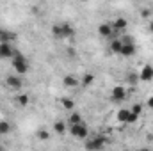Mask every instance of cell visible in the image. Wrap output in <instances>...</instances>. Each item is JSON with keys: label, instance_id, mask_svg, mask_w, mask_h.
<instances>
[{"label": "cell", "instance_id": "6da1fadb", "mask_svg": "<svg viewBox=\"0 0 153 151\" xmlns=\"http://www.w3.org/2000/svg\"><path fill=\"white\" fill-rule=\"evenodd\" d=\"M52 34L57 39H70V38H73L75 30H73V27H71L70 23L59 21V23H55V25L52 27Z\"/></svg>", "mask_w": 153, "mask_h": 151}, {"label": "cell", "instance_id": "7a4b0ae2", "mask_svg": "<svg viewBox=\"0 0 153 151\" xmlns=\"http://www.w3.org/2000/svg\"><path fill=\"white\" fill-rule=\"evenodd\" d=\"M13 68H14V71H16V75H25L27 71H29V61L20 53V52H16L14 53V57H13Z\"/></svg>", "mask_w": 153, "mask_h": 151}, {"label": "cell", "instance_id": "3957f363", "mask_svg": "<svg viewBox=\"0 0 153 151\" xmlns=\"http://www.w3.org/2000/svg\"><path fill=\"white\" fill-rule=\"evenodd\" d=\"M107 142H109L107 137L98 135V137H93V139H89V141L85 142V150L87 151H102L103 148H105Z\"/></svg>", "mask_w": 153, "mask_h": 151}, {"label": "cell", "instance_id": "277c9868", "mask_svg": "<svg viewBox=\"0 0 153 151\" xmlns=\"http://www.w3.org/2000/svg\"><path fill=\"white\" fill-rule=\"evenodd\" d=\"M70 133L75 137V139H87V135H89V128H87V124L82 121V123H78V124H73V126H70Z\"/></svg>", "mask_w": 153, "mask_h": 151}, {"label": "cell", "instance_id": "5b68a950", "mask_svg": "<svg viewBox=\"0 0 153 151\" xmlns=\"http://www.w3.org/2000/svg\"><path fill=\"white\" fill-rule=\"evenodd\" d=\"M5 85L9 89H13V91H20L23 87V78L20 75H9L5 78Z\"/></svg>", "mask_w": 153, "mask_h": 151}, {"label": "cell", "instance_id": "8992f818", "mask_svg": "<svg viewBox=\"0 0 153 151\" xmlns=\"http://www.w3.org/2000/svg\"><path fill=\"white\" fill-rule=\"evenodd\" d=\"M111 100L116 101V103L126 100V89H125V85H116L114 89H112V93H111Z\"/></svg>", "mask_w": 153, "mask_h": 151}, {"label": "cell", "instance_id": "52a82bcc", "mask_svg": "<svg viewBox=\"0 0 153 151\" xmlns=\"http://www.w3.org/2000/svg\"><path fill=\"white\" fill-rule=\"evenodd\" d=\"M14 48L13 44H7V43H0V59H13L14 57Z\"/></svg>", "mask_w": 153, "mask_h": 151}, {"label": "cell", "instance_id": "ba28073f", "mask_svg": "<svg viewBox=\"0 0 153 151\" xmlns=\"http://www.w3.org/2000/svg\"><path fill=\"white\" fill-rule=\"evenodd\" d=\"M139 78H141L143 82H152L153 80V66L152 64H144V66H143V70H141V73H139Z\"/></svg>", "mask_w": 153, "mask_h": 151}, {"label": "cell", "instance_id": "9c48e42d", "mask_svg": "<svg viewBox=\"0 0 153 151\" xmlns=\"http://www.w3.org/2000/svg\"><path fill=\"white\" fill-rule=\"evenodd\" d=\"M98 32H100L102 38H111V36L114 34V30H112V23H100Z\"/></svg>", "mask_w": 153, "mask_h": 151}, {"label": "cell", "instance_id": "30bf717a", "mask_svg": "<svg viewBox=\"0 0 153 151\" xmlns=\"http://www.w3.org/2000/svg\"><path fill=\"white\" fill-rule=\"evenodd\" d=\"M135 53V43H123V48H121V53L123 57H132Z\"/></svg>", "mask_w": 153, "mask_h": 151}, {"label": "cell", "instance_id": "8fae6325", "mask_svg": "<svg viewBox=\"0 0 153 151\" xmlns=\"http://www.w3.org/2000/svg\"><path fill=\"white\" fill-rule=\"evenodd\" d=\"M126 25H128V21H126L125 18H116L114 23H112V30H114V34L116 32H123V30L126 29Z\"/></svg>", "mask_w": 153, "mask_h": 151}, {"label": "cell", "instance_id": "7c38bea8", "mask_svg": "<svg viewBox=\"0 0 153 151\" xmlns=\"http://www.w3.org/2000/svg\"><path fill=\"white\" fill-rule=\"evenodd\" d=\"M16 34L14 32H11V30H4L2 29V36H0V43H7V44H11L13 41H16Z\"/></svg>", "mask_w": 153, "mask_h": 151}, {"label": "cell", "instance_id": "4fadbf2b", "mask_svg": "<svg viewBox=\"0 0 153 151\" xmlns=\"http://www.w3.org/2000/svg\"><path fill=\"white\" fill-rule=\"evenodd\" d=\"M62 85H64V87H68V89H73V87L78 85V78L73 76V75H66L64 78H62Z\"/></svg>", "mask_w": 153, "mask_h": 151}, {"label": "cell", "instance_id": "5bb4252c", "mask_svg": "<svg viewBox=\"0 0 153 151\" xmlns=\"http://www.w3.org/2000/svg\"><path fill=\"white\" fill-rule=\"evenodd\" d=\"M117 121L119 123H125V124H128L130 123V109H121L119 112H117Z\"/></svg>", "mask_w": 153, "mask_h": 151}, {"label": "cell", "instance_id": "9a60e30c", "mask_svg": "<svg viewBox=\"0 0 153 151\" xmlns=\"http://www.w3.org/2000/svg\"><path fill=\"white\" fill-rule=\"evenodd\" d=\"M121 48H123V43H121V39L119 38H114L112 41H111V52L112 53H121Z\"/></svg>", "mask_w": 153, "mask_h": 151}, {"label": "cell", "instance_id": "2e32d148", "mask_svg": "<svg viewBox=\"0 0 153 151\" xmlns=\"http://www.w3.org/2000/svg\"><path fill=\"white\" fill-rule=\"evenodd\" d=\"M11 123L9 121H5V119H2L0 121V135H7V133H11Z\"/></svg>", "mask_w": 153, "mask_h": 151}, {"label": "cell", "instance_id": "e0dca14e", "mask_svg": "<svg viewBox=\"0 0 153 151\" xmlns=\"http://www.w3.org/2000/svg\"><path fill=\"white\" fill-rule=\"evenodd\" d=\"M53 132L59 133V135H62V133L66 132V123H64V121H55V123H53Z\"/></svg>", "mask_w": 153, "mask_h": 151}, {"label": "cell", "instance_id": "ac0fdd59", "mask_svg": "<svg viewBox=\"0 0 153 151\" xmlns=\"http://www.w3.org/2000/svg\"><path fill=\"white\" fill-rule=\"evenodd\" d=\"M93 82H94V75H93V73H85L84 78H82V82H80V85H82V87H89Z\"/></svg>", "mask_w": 153, "mask_h": 151}, {"label": "cell", "instance_id": "d6986e66", "mask_svg": "<svg viewBox=\"0 0 153 151\" xmlns=\"http://www.w3.org/2000/svg\"><path fill=\"white\" fill-rule=\"evenodd\" d=\"M61 103H62V107H64L66 110H73V109H75V101H73L71 98H62Z\"/></svg>", "mask_w": 153, "mask_h": 151}, {"label": "cell", "instance_id": "ffe728a7", "mask_svg": "<svg viewBox=\"0 0 153 151\" xmlns=\"http://www.w3.org/2000/svg\"><path fill=\"white\" fill-rule=\"evenodd\" d=\"M14 100H16V103H18V105H22V107L29 105V96H27V94H18Z\"/></svg>", "mask_w": 153, "mask_h": 151}, {"label": "cell", "instance_id": "44dd1931", "mask_svg": "<svg viewBox=\"0 0 153 151\" xmlns=\"http://www.w3.org/2000/svg\"><path fill=\"white\" fill-rule=\"evenodd\" d=\"M78 123H82V115L78 112H73L70 115V126H73V124H78Z\"/></svg>", "mask_w": 153, "mask_h": 151}, {"label": "cell", "instance_id": "7402d4cb", "mask_svg": "<svg viewBox=\"0 0 153 151\" xmlns=\"http://www.w3.org/2000/svg\"><path fill=\"white\" fill-rule=\"evenodd\" d=\"M130 112L134 114L135 117H139L141 112H143V105H141V103H134V105H132V109H130Z\"/></svg>", "mask_w": 153, "mask_h": 151}, {"label": "cell", "instance_id": "603a6c76", "mask_svg": "<svg viewBox=\"0 0 153 151\" xmlns=\"http://www.w3.org/2000/svg\"><path fill=\"white\" fill-rule=\"evenodd\" d=\"M38 137H39V141H48L50 133H48L46 130H39V132H38Z\"/></svg>", "mask_w": 153, "mask_h": 151}, {"label": "cell", "instance_id": "cb8c5ba5", "mask_svg": "<svg viewBox=\"0 0 153 151\" xmlns=\"http://www.w3.org/2000/svg\"><path fill=\"white\" fill-rule=\"evenodd\" d=\"M128 82H130L132 85H135V82H137V78H135V75H128Z\"/></svg>", "mask_w": 153, "mask_h": 151}, {"label": "cell", "instance_id": "d4e9b609", "mask_svg": "<svg viewBox=\"0 0 153 151\" xmlns=\"http://www.w3.org/2000/svg\"><path fill=\"white\" fill-rule=\"evenodd\" d=\"M148 107H150V109H153V96H150V98H148Z\"/></svg>", "mask_w": 153, "mask_h": 151}, {"label": "cell", "instance_id": "484cf974", "mask_svg": "<svg viewBox=\"0 0 153 151\" xmlns=\"http://www.w3.org/2000/svg\"><path fill=\"white\" fill-rule=\"evenodd\" d=\"M137 151H152V150H150V148H139Z\"/></svg>", "mask_w": 153, "mask_h": 151}, {"label": "cell", "instance_id": "4316f807", "mask_svg": "<svg viewBox=\"0 0 153 151\" xmlns=\"http://www.w3.org/2000/svg\"><path fill=\"white\" fill-rule=\"evenodd\" d=\"M150 30H152V32H153V21H152V23H150Z\"/></svg>", "mask_w": 153, "mask_h": 151}, {"label": "cell", "instance_id": "83f0119b", "mask_svg": "<svg viewBox=\"0 0 153 151\" xmlns=\"http://www.w3.org/2000/svg\"><path fill=\"white\" fill-rule=\"evenodd\" d=\"M0 151H4V148H2V146H0Z\"/></svg>", "mask_w": 153, "mask_h": 151}, {"label": "cell", "instance_id": "f1b7e54d", "mask_svg": "<svg viewBox=\"0 0 153 151\" xmlns=\"http://www.w3.org/2000/svg\"><path fill=\"white\" fill-rule=\"evenodd\" d=\"M0 36H2V29H0Z\"/></svg>", "mask_w": 153, "mask_h": 151}]
</instances>
